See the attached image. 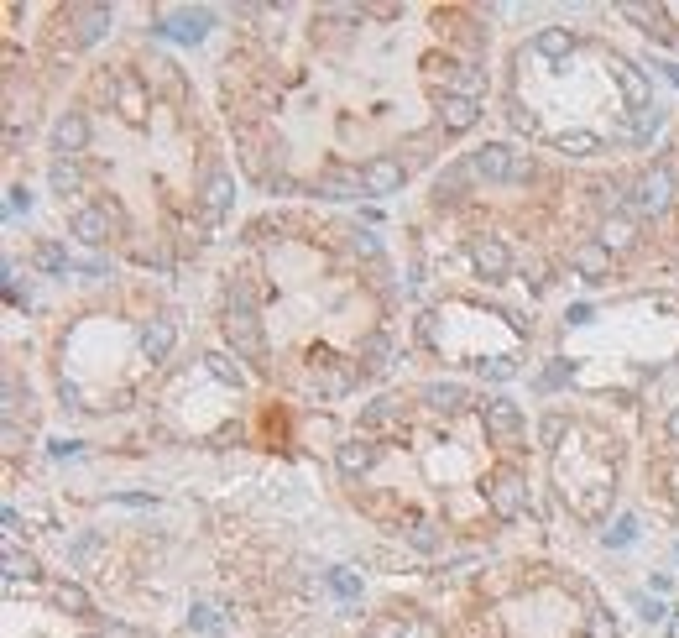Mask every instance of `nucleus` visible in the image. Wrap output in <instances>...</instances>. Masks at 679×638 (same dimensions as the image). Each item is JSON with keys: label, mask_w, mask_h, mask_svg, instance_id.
Here are the masks:
<instances>
[{"label": "nucleus", "mask_w": 679, "mask_h": 638, "mask_svg": "<svg viewBox=\"0 0 679 638\" xmlns=\"http://www.w3.org/2000/svg\"><path fill=\"white\" fill-rule=\"evenodd\" d=\"M471 178H486V184H523V178L533 173V157L518 152V147H507V142H486L471 152Z\"/></svg>", "instance_id": "nucleus-1"}, {"label": "nucleus", "mask_w": 679, "mask_h": 638, "mask_svg": "<svg viewBox=\"0 0 679 638\" xmlns=\"http://www.w3.org/2000/svg\"><path fill=\"white\" fill-rule=\"evenodd\" d=\"M225 346L236 351V361H267V335H262V319L256 309H225Z\"/></svg>", "instance_id": "nucleus-2"}, {"label": "nucleus", "mask_w": 679, "mask_h": 638, "mask_svg": "<svg viewBox=\"0 0 679 638\" xmlns=\"http://www.w3.org/2000/svg\"><path fill=\"white\" fill-rule=\"evenodd\" d=\"M486 503H491V513H497L502 523L518 518V513L528 508V482H523V471H512V466L491 471V476H486Z\"/></svg>", "instance_id": "nucleus-3"}, {"label": "nucleus", "mask_w": 679, "mask_h": 638, "mask_svg": "<svg viewBox=\"0 0 679 638\" xmlns=\"http://www.w3.org/2000/svg\"><path fill=\"white\" fill-rule=\"evenodd\" d=\"M669 204H674V173H669L664 163L643 168V173H638V184H632V210L659 220V215L669 210Z\"/></svg>", "instance_id": "nucleus-4"}, {"label": "nucleus", "mask_w": 679, "mask_h": 638, "mask_svg": "<svg viewBox=\"0 0 679 638\" xmlns=\"http://www.w3.org/2000/svg\"><path fill=\"white\" fill-rule=\"evenodd\" d=\"M209 16L204 6H157V27L168 32L173 42H204L209 37Z\"/></svg>", "instance_id": "nucleus-5"}, {"label": "nucleus", "mask_w": 679, "mask_h": 638, "mask_svg": "<svg viewBox=\"0 0 679 638\" xmlns=\"http://www.w3.org/2000/svg\"><path fill=\"white\" fill-rule=\"evenodd\" d=\"M481 419H486V435L497 440V445H518L523 440V408L512 403V398H486L481 403Z\"/></svg>", "instance_id": "nucleus-6"}, {"label": "nucleus", "mask_w": 679, "mask_h": 638, "mask_svg": "<svg viewBox=\"0 0 679 638\" xmlns=\"http://www.w3.org/2000/svg\"><path fill=\"white\" fill-rule=\"evenodd\" d=\"M606 68H612V79H617V89H622V100H627V110H632V116L653 105V84H648V74H643V68L632 63V58L612 53V58H606Z\"/></svg>", "instance_id": "nucleus-7"}, {"label": "nucleus", "mask_w": 679, "mask_h": 638, "mask_svg": "<svg viewBox=\"0 0 679 638\" xmlns=\"http://www.w3.org/2000/svg\"><path fill=\"white\" fill-rule=\"evenodd\" d=\"M199 204H204L209 220H225L230 204H236V178H230L225 168H209L204 173V189H199Z\"/></svg>", "instance_id": "nucleus-8"}, {"label": "nucleus", "mask_w": 679, "mask_h": 638, "mask_svg": "<svg viewBox=\"0 0 679 638\" xmlns=\"http://www.w3.org/2000/svg\"><path fill=\"white\" fill-rule=\"evenodd\" d=\"M471 262H476V272H481L486 283H502L507 272H512V252H507L497 236H476L471 241Z\"/></svg>", "instance_id": "nucleus-9"}, {"label": "nucleus", "mask_w": 679, "mask_h": 638, "mask_svg": "<svg viewBox=\"0 0 679 638\" xmlns=\"http://www.w3.org/2000/svg\"><path fill=\"white\" fill-rule=\"evenodd\" d=\"M403 178H408V168L397 163V157H371V163L361 168V184H366V194H377V199H387V194H397L403 189Z\"/></svg>", "instance_id": "nucleus-10"}, {"label": "nucleus", "mask_w": 679, "mask_h": 638, "mask_svg": "<svg viewBox=\"0 0 679 638\" xmlns=\"http://www.w3.org/2000/svg\"><path fill=\"white\" fill-rule=\"evenodd\" d=\"M89 147V116L84 110H63V116L53 121V152L58 157H79Z\"/></svg>", "instance_id": "nucleus-11"}, {"label": "nucleus", "mask_w": 679, "mask_h": 638, "mask_svg": "<svg viewBox=\"0 0 679 638\" xmlns=\"http://www.w3.org/2000/svg\"><path fill=\"white\" fill-rule=\"evenodd\" d=\"M439 126L450 136H465L481 126V100H460V95H444L439 100Z\"/></svg>", "instance_id": "nucleus-12"}, {"label": "nucleus", "mask_w": 679, "mask_h": 638, "mask_svg": "<svg viewBox=\"0 0 679 638\" xmlns=\"http://www.w3.org/2000/svg\"><path fill=\"white\" fill-rule=\"evenodd\" d=\"M377 445H371L366 435H350L345 445H335V466H340V476H366L371 466H377Z\"/></svg>", "instance_id": "nucleus-13"}, {"label": "nucleus", "mask_w": 679, "mask_h": 638, "mask_svg": "<svg viewBox=\"0 0 679 638\" xmlns=\"http://www.w3.org/2000/svg\"><path fill=\"white\" fill-rule=\"evenodd\" d=\"M575 272L585 283H606V278H612V252H606L601 241H580L575 246Z\"/></svg>", "instance_id": "nucleus-14"}, {"label": "nucleus", "mask_w": 679, "mask_h": 638, "mask_svg": "<svg viewBox=\"0 0 679 638\" xmlns=\"http://www.w3.org/2000/svg\"><path fill=\"white\" fill-rule=\"evenodd\" d=\"M596 241H601V246H606V252H612V257H617V252H632V246H638V220H632V215H622V210H617V215H606V220H601V236H596Z\"/></svg>", "instance_id": "nucleus-15"}, {"label": "nucleus", "mask_w": 679, "mask_h": 638, "mask_svg": "<svg viewBox=\"0 0 679 638\" xmlns=\"http://www.w3.org/2000/svg\"><path fill=\"white\" fill-rule=\"evenodd\" d=\"M533 53L549 58V63H570L575 32H570V27H538V32H533Z\"/></svg>", "instance_id": "nucleus-16"}, {"label": "nucleus", "mask_w": 679, "mask_h": 638, "mask_svg": "<svg viewBox=\"0 0 679 638\" xmlns=\"http://www.w3.org/2000/svg\"><path fill=\"white\" fill-rule=\"evenodd\" d=\"M173 340H178V330H173V319H168V314L147 319V325H142V356H147V361H168Z\"/></svg>", "instance_id": "nucleus-17"}, {"label": "nucleus", "mask_w": 679, "mask_h": 638, "mask_svg": "<svg viewBox=\"0 0 679 638\" xmlns=\"http://www.w3.org/2000/svg\"><path fill=\"white\" fill-rule=\"evenodd\" d=\"M68 236H79L84 246H105L110 241V210H79L68 220Z\"/></svg>", "instance_id": "nucleus-18"}, {"label": "nucleus", "mask_w": 679, "mask_h": 638, "mask_svg": "<svg viewBox=\"0 0 679 638\" xmlns=\"http://www.w3.org/2000/svg\"><path fill=\"white\" fill-rule=\"evenodd\" d=\"M110 21H115V11H110V6H74V37L89 48V42H100V37H105Z\"/></svg>", "instance_id": "nucleus-19"}, {"label": "nucleus", "mask_w": 679, "mask_h": 638, "mask_svg": "<svg viewBox=\"0 0 679 638\" xmlns=\"http://www.w3.org/2000/svg\"><path fill=\"white\" fill-rule=\"evenodd\" d=\"M319 194L324 199H361L366 184H361V173H350V168H330L319 178Z\"/></svg>", "instance_id": "nucleus-20"}, {"label": "nucleus", "mask_w": 679, "mask_h": 638, "mask_svg": "<svg viewBox=\"0 0 679 638\" xmlns=\"http://www.w3.org/2000/svg\"><path fill=\"white\" fill-rule=\"evenodd\" d=\"M554 152H565V157H596V152H606V142L596 131H559L554 136Z\"/></svg>", "instance_id": "nucleus-21"}, {"label": "nucleus", "mask_w": 679, "mask_h": 638, "mask_svg": "<svg viewBox=\"0 0 679 638\" xmlns=\"http://www.w3.org/2000/svg\"><path fill=\"white\" fill-rule=\"evenodd\" d=\"M204 372L215 377V382H225V387H246V372H241V361L230 356V351H209L204 356Z\"/></svg>", "instance_id": "nucleus-22"}, {"label": "nucleus", "mask_w": 679, "mask_h": 638, "mask_svg": "<svg viewBox=\"0 0 679 638\" xmlns=\"http://www.w3.org/2000/svg\"><path fill=\"white\" fill-rule=\"evenodd\" d=\"M465 398H471V393H465L460 382H429V387H424V403L439 408V414H455V408H465Z\"/></svg>", "instance_id": "nucleus-23"}, {"label": "nucleus", "mask_w": 679, "mask_h": 638, "mask_svg": "<svg viewBox=\"0 0 679 638\" xmlns=\"http://www.w3.org/2000/svg\"><path fill=\"white\" fill-rule=\"evenodd\" d=\"M48 184H53V194H79V189H84V173H79L74 157H53Z\"/></svg>", "instance_id": "nucleus-24"}, {"label": "nucleus", "mask_w": 679, "mask_h": 638, "mask_svg": "<svg viewBox=\"0 0 679 638\" xmlns=\"http://www.w3.org/2000/svg\"><path fill=\"white\" fill-rule=\"evenodd\" d=\"M53 602H58L63 612H74V618H89V612H95V602H89V591H84L79 581H58V586H53Z\"/></svg>", "instance_id": "nucleus-25"}, {"label": "nucleus", "mask_w": 679, "mask_h": 638, "mask_svg": "<svg viewBox=\"0 0 679 638\" xmlns=\"http://www.w3.org/2000/svg\"><path fill=\"white\" fill-rule=\"evenodd\" d=\"M42 571H37V560L32 555H21L16 550V544H11V550H6V591H16L21 581H37Z\"/></svg>", "instance_id": "nucleus-26"}, {"label": "nucleus", "mask_w": 679, "mask_h": 638, "mask_svg": "<svg viewBox=\"0 0 679 638\" xmlns=\"http://www.w3.org/2000/svg\"><path fill=\"white\" fill-rule=\"evenodd\" d=\"M450 95H460V100H481V95H486V74H481V68H471V63H460Z\"/></svg>", "instance_id": "nucleus-27"}, {"label": "nucleus", "mask_w": 679, "mask_h": 638, "mask_svg": "<svg viewBox=\"0 0 679 638\" xmlns=\"http://www.w3.org/2000/svg\"><path fill=\"white\" fill-rule=\"evenodd\" d=\"M397 414H403V403H397V398H377V403L361 408V429H387Z\"/></svg>", "instance_id": "nucleus-28"}, {"label": "nucleus", "mask_w": 679, "mask_h": 638, "mask_svg": "<svg viewBox=\"0 0 679 638\" xmlns=\"http://www.w3.org/2000/svg\"><path fill=\"white\" fill-rule=\"evenodd\" d=\"M627 16H632V21H648V32H653V37H674V32H669V11H664V6H627Z\"/></svg>", "instance_id": "nucleus-29"}, {"label": "nucleus", "mask_w": 679, "mask_h": 638, "mask_svg": "<svg viewBox=\"0 0 679 638\" xmlns=\"http://www.w3.org/2000/svg\"><path fill=\"white\" fill-rule=\"evenodd\" d=\"M632 539H638V518L622 513L612 529H606V550H622V544H632Z\"/></svg>", "instance_id": "nucleus-30"}, {"label": "nucleus", "mask_w": 679, "mask_h": 638, "mask_svg": "<svg viewBox=\"0 0 679 638\" xmlns=\"http://www.w3.org/2000/svg\"><path fill=\"white\" fill-rule=\"evenodd\" d=\"M507 121H512V131H523V136H533V131H538V116H533V110H528L518 95L507 100Z\"/></svg>", "instance_id": "nucleus-31"}, {"label": "nucleus", "mask_w": 679, "mask_h": 638, "mask_svg": "<svg viewBox=\"0 0 679 638\" xmlns=\"http://www.w3.org/2000/svg\"><path fill=\"white\" fill-rule=\"evenodd\" d=\"M606 503H612V487H606V482H596L591 492L580 497V513H585V518H601V513H606Z\"/></svg>", "instance_id": "nucleus-32"}, {"label": "nucleus", "mask_w": 679, "mask_h": 638, "mask_svg": "<svg viewBox=\"0 0 679 638\" xmlns=\"http://www.w3.org/2000/svg\"><path fill=\"white\" fill-rule=\"evenodd\" d=\"M481 377L486 382H507V377H518V361H512V356H491V361H481Z\"/></svg>", "instance_id": "nucleus-33"}, {"label": "nucleus", "mask_w": 679, "mask_h": 638, "mask_svg": "<svg viewBox=\"0 0 679 638\" xmlns=\"http://www.w3.org/2000/svg\"><path fill=\"white\" fill-rule=\"evenodd\" d=\"M361 356H366V367H371V372H382V367H387V356H392V346H387L382 335H371L366 346H361Z\"/></svg>", "instance_id": "nucleus-34"}, {"label": "nucleus", "mask_w": 679, "mask_h": 638, "mask_svg": "<svg viewBox=\"0 0 679 638\" xmlns=\"http://www.w3.org/2000/svg\"><path fill=\"white\" fill-rule=\"evenodd\" d=\"M664 126V110L659 105H648V110H638V116H632V136H653Z\"/></svg>", "instance_id": "nucleus-35"}, {"label": "nucleus", "mask_w": 679, "mask_h": 638, "mask_svg": "<svg viewBox=\"0 0 679 638\" xmlns=\"http://www.w3.org/2000/svg\"><path fill=\"white\" fill-rule=\"evenodd\" d=\"M37 267L63 272V267H68V252H63V246H53V241H42V246H37Z\"/></svg>", "instance_id": "nucleus-36"}, {"label": "nucleus", "mask_w": 679, "mask_h": 638, "mask_svg": "<svg viewBox=\"0 0 679 638\" xmlns=\"http://www.w3.org/2000/svg\"><path fill=\"white\" fill-rule=\"evenodd\" d=\"M559 440H565V419H559V414H549L544 424H538V445H544V450H554Z\"/></svg>", "instance_id": "nucleus-37"}, {"label": "nucleus", "mask_w": 679, "mask_h": 638, "mask_svg": "<svg viewBox=\"0 0 679 638\" xmlns=\"http://www.w3.org/2000/svg\"><path fill=\"white\" fill-rule=\"evenodd\" d=\"M403 638H439V623H429V618H403Z\"/></svg>", "instance_id": "nucleus-38"}, {"label": "nucleus", "mask_w": 679, "mask_h": 638, "mask_svg": "<svg viewBox=\"0 0 679 638\" xmlns=\"http://www.w3.org/2000/svg\"><path fill=\"white\" fill-rule=\"evenodd\" d=\"M408 539L418 544V550H439V529H434V523H418V529H408Z\"/></svg>", "instance_id": "nucleus-39"}, {"label": "nucleus", "mask_w": 679, "mask_h": 638, "mask_svg": "<svg viewBox=\"0 0 679 638\" xmlns=\"http://www.w3.org/2000/svg\"><path fill=\"white\" fill-rule=\"evenodd\" d=\"M330 586L340 591V597H356V591H361V581L350 576V571H330Z\"/></svg>", "instance_id": "nucleus-40"}, {"label": "nucleus", "mask_w": 679, "mask_h": 638, "mask_svg": "<svg viewBox=\"0 0 679 638\" xmlns=\"http://www.w3.org/2000/svg\"><path fill=\"white\" fill-rule=\"evenodd\" d=\"M366 638H403V618H387V623H371Z\"/></svg>", "instance_id": "nucleus-41"}, {"label": "nucleus", "mask_w": 679, "mask_h": 638, "mask_svg": "<svg viewBox=\"0 0 679 638\" xmlns=\"http://www.w3.org/2000/svg\"><path fill=\"white\" fill-rule=\"evenodd\" d=\"M16 408H21V377H16V372H6V419L16 414Z\"/></svg>", "instance_id": "nucleus-42"}, {"label": "nucleus", "mask_w": 679, "mask_h": 638, "mask_svg": "<svg viewBox=\"0 0 679 638\" xmlns=\"http://www.w3.org/2000/svg\"><path fill=\"white\" fill-rule=\"evenodd\" d=\"M591 638H622L612 618H601V612H591Z\"/></svg>", "instance_id": "nucleus-43"}, {"label": "nucleus", "mask_w": 679, "mask_h": 638, "mask_svg": "<svg viewBox=\"0 0 679 638\" xmlns=\"http://www.w3.org/2000/svg\"><path fill=\"white\" fill-rule=\"evenodd\" d=\"M632 602H638V612H643L648 623H659V618H669V612H664V602H648V597H632Z\"/></svg>", "instance_id": "nucleus-44"}, {"label": "nucleus", "mask_w": 679, "mask_h": 638, "mask_svg": "<svg viewBox=\"0 0 679 638\" xmlns=\"http://www.w3.org/2000/svg\"><path fill=\"white\" fill-rule=\"evenodd\" d=\"M100 638H142V633H136L131 623H105V633Z\"/></svg>", "instance_id": "nucleus-45"}, {"label": "nucleus", "mask_w": 679, "mask_h": 638, "mask_svg": "<svg viewBox=\"0 0 679 638\" xmlns=\"http://www.w3.org/2000/svg\"><path fill=\"white\" fill-rule=\"evenodd\" d=\"M356 252H361V257H377V236H371V231H356Z\"/></svg>", "instance_id": "nucleus-46"}, {"label": "nucleus", "mask_w": 679, "mask_h": 638, "mask_svg": "<svg viewBox=\"0 0 679 638\" xmlns=\"http://www.w3.org/2000/svg\"><path fill=\"white\" fill-rule=\"evenodd\" d=\"M194 628H220V618H215V607H194Z\"/></svg>", "instance_id": "nucleus-47"}, {"label": "nucleus", "mask_w": 679, "mask_h": 638, "mask_svg": "<svg viewBox=\"0 0 679 638\" xmlns=\"http://www.w3.org/2000/svg\"><path fill=\"white\" fill-rule=\"evenodd\" d=\"M570 377V367H565V361H559V367H549L544 377H538V382H544V387H559V382H565Z\"/></svg>", "instance_id": "nucleus-48"}, {"label": "nucleus", "mask_w": 679, "mask_h": 638, "mask_svg": "<svg viewBox=\"0 0 679 638\" xmlns=\"http://www.w3.org/2000/svg\"><path fill=\"white\" fill-rule=\"evenodd\" d=\"M58 398H63V408H79V387L74 382H58Z\"/></svg>", "instance_id": "nucleus-49"}, {"label": "nucleus", "mask_w": 679, "mask_h": 638, "mask_svg": "<svg viewBox=\"0 0 679 638\" xmlns=\"http://www.w3.org/2000/svg\"><path fill=\"white\" fill-rule=\"evenodd\" d=\"M11 210H32V194L27 189H11Z\"/></svg>", "instance_id": "nucleus-50"}, {"label": "nucleus", "mask_w": 679, "mask_h": 638, "mask_svg": "<svg viewBox=\"0 0 679 638\" xmlns=\"http://www.w3.org/2000/svg\"><path fill=\"white\" fill-rule=\"evenodd\" d=\"M528 283H533V288H544V283H549V278H544V262H528Z\"/></svg>", "instance_id": "nucleus-51"}, {"label": "nucleus", "mask_w": 679, "mask_h": 638, "mask_svg": "<svg viewBox=\"0 0 679 638\" xmlns=\"http://www.w3.org/2000/svg\"><path fill=\"white\" fill-rule=\"evenodd\" d=\"M6 450H11V455H16V450H21V429H16V424H11V419H6Z\"/></svg>", "instance_id": "nucleus-52"}, {"label": "nucleus", "mask_w": 679, "mask_h": 638, "mask_svg": "<svg viewBox=\"0 0 679 638\" xmlns=\"http://www.w3.org/2000/svg\"><path fill=\"white\" fill-rule=\"evenodd\" d=\"M664 429H669V440L679 445V408H669V419H664Z\"/></svg>", "instance_id": "nucleus-53"}, {"label": "nucleus", "mask_w": 679, "mask_h": 638, "mask_svg": "<svg viewBox=\"0 0 679 638\" xmlns=\"http://www.w3.org/2000/svg\"><path fill=\"white\" fill-rule=\"evenodd\" d=\"M669 638H679V612H669Z\"/></svg>", "instance_id": "nucleus-54"}]
</instances>
